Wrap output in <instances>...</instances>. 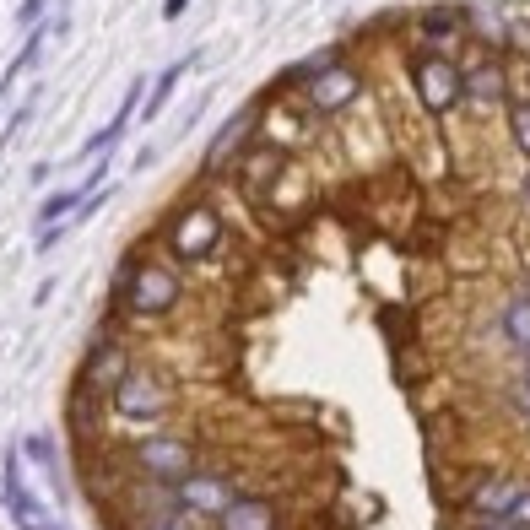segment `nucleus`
<instances>
[{
	"label": "nucleus",
	"instance_id": "obj_13",
	"mask_svg": "<svg viewBox=\"0 0 530 530\" xmlns=\"http://www.w3.org/2000/svg\"><path fill=\"white\" fill-rule=\"evenodd\" d=\"M87 195H92V190H87L82 179H76V184H65V190H55V195H44V206L33 211V228H49V222H65L76 206L87 201Z\"/></svg>",
	"mask_w": 530,
	"mask_h": 530
},
{
	"label": "nucleus",
	"instance_id": "obj_21",
	"mask_svg": "<svg viewBox=\"0 0 530 530\" xmlns=\"http://www.w3.org/2000/svg\"><path fill=\"white\" fill-rule=\"evenodd\" d=\"M525 44H530V28H525Z\"/></svg>",
	"mask_w": 530,
	"mask_h": 530
},
{
	"label": "nucleus",
	"instance_id": "obj_22",
	"mask_svg": "<svg viewBox=\"0 0 530 530\" xmlns=\"http://www.w3.org/2000/svg\"><path fill=\"white\" fill-rule=\"evenodd\" d=\"M525 428H530V417H525Z\"/></svg>",
	"mask_w": 530,
	"mask_h": 530
},
{
	"label": "nucleus",
	"instance_id": "obj_17",
	"mask_svg": "<svg viewBox=\"0 0 530 530\" xmlns=\"http://www.w3.org/2000/svg\"><path fill=\"white\" fill-rule=\"evenodd\" d=\"M509 520L520 525V530H530V482L520 487V498H514V509H509Z\"/></svg>",
	"mask_w": 530,
	"mask_h": 530
},
{
	"label": "nucleus",
	"instance_id": "obj_15",
	"mask_svg": "<svg viewBox=\"0 0 530 530\" xmlns=\"http://www.w3.org/2000/svg\"><path fill=\"white\" fill-rule=\"evenodd\" d=\"M33 114H38V87L28 92V98H22L17 103V109H11V119H6V130H0V147H11V141H17L22 136V130H28L33 125Z\"/></svg>",
	"mask_w": 530,
	"mask_h": 530
},
{
	"label": "nucleus",
	"instance_id": "obj_1",
	"mask_svg": "<svg viewBox=\"0 0 530 530\" xmlns=\"http://www.w3.org/2000/svg\"><path fill=\"white\" fill-rule=\"evenodd\" d=\"M184 265H174L157 244V233L136 238V244L119 255L114 287H109V320L125 330V336H141V330H163L184 314Z\"/></svg>",
	"mask_w": 530,
	"mask_h": 530
},
{
	"label": "nucleus",
	"instance_id": "obj_19",
	"mask_svg": "<svg viewBox=\"0 0 530 530\" xmlns=\"http://www.w3.org/2000/svg\"><path fill=\"white\" fill-rule=\"evenodd\" d=\"M49 174H55V163H49V157H38V163L28 168V179H33V184H44Z\"/></svg>",
	"mask_w": 530,
	"mask_h": 530
},
{
	"label": "nucleus",
	"instance_id": "obj_6",
	"mask_svg": "<svg viewBox=\"0 0 530 530\" xmlns=\"http://www.w3.org/2000/svg\"><path fill=\"white\" fill-rule=\"evenodd\" d=\"M174 498H179V509H190L201 525H211L222 509L238 498V487H233V476L222 471V466H211V460H201L184 482H174Z\"/></svg>",
	"mask_w": 530,
	"mask_h": 530
},
{
	"label": "nucleus",
	"instance_id": "obj_11",
	"mask_svg": "<svg viewBox=\"0 0 530 530\" xmlns=\"http://www.w3.org/2000/svg\"><path fill=\"white\" fill-rule=\"evenodd\" d=\"M466 22H471V38L487 49V55H503V49L514 44V22L503 6H487V0H476V6H466Z\"/></svg>",
	"mask_w": 530,
	"mask_h": 530
},
{
	"label": "nucleus",
	"instance_id": "obj_5",
	"mask_svg": "<svg viewBox=\"0 0 530 530\" xmlns=\"http://www.w3.org/2000/svg\"><path fill=\"white\" fill-rule=\"evenodd\" d=\"M357 98H363V71H357L352 60L325 65V71L298 92V103H303V109H309L314 119H336V114H347Z\"/></svg>",
	"mask_w": 530,
	"mask_h": 530
},
{
	"label": "nucleus",
	"instance_id": "obj_12",
	"mask_svg": "<svg viewBox=\"0 0 530 530\" xmlns=\"http://www.w3.org/2000/svg\"><path fill=\"white\" fill-rule=\"evenodd\" d=\"M195 60H201V55H179V60H168L163 71L152 76V87H147V103H141V114H136V119H147V125H152V119L163 114L168 103H174V92H179V82H184V76H190V65H195Z\"/></svg>",
	"mask_w": 530,
	"mask_h": 530
},
{
	"label": "nucleus",
	"instance_id": "obj_20",
	"mask_svg": "<svg viewBox=\"0 0 530 530\" xmlns=\"http://www.w3.org/2000/svg\"><path fill=\"white\" fill-rule=\"evenodd\" d=\"M6 98H11V92H0V103H6Z\"/></svg>",
	"mask_w": 530,
	"mask_h": 530
},
{
	"label": "nucleus",
	"instance_id": "obj_18",
	"mask_svg": "<svg viewBox=\"0 0 530 530\" xmlns=\"http://www.w3.org/2000/svg\"><path fill=\"white\" fill-rule=\"evenodd\" d=\"M190 11V0H163V22H179Z\"/></svg>",
	"mask_w": 530,
	"mask_h": 530
},
{
	"label": "nucleus",
	"instance_id": "obj_14",
	"mask_svg": "<svg viewBox=\"0 0 530 530\" xmlns=\"http://www.w3.org/2000/svg\"><path fill=\"white\" fill-rule=\"evenodd\" d=\"M503 119H509V141L514 152L530 163V92H514L509 103H503Z\"/></svg>",
	"mask_w": 530,
	"mask_h": 530
},
{
	"label": "nucleus",
	"instance_id": "obj_7",
	"mask_svg": "<svg viewBox=\"0 0 530 530\" xmlns=\"http://www.w3.org/2000/svg\"><path fill=\"white\" fill-rule=\"evenodd\" d=\"M255 130H260V103H244L238 114L222 119V130L211 136V147L201 152V179H217V174H228V163L238 152L255 141Z\"/></svg>",
	"mask_w": 530,
	"mask_h": 530
},
{
	"label": "nucleus",
	"instance_id": "obj_9",
	"mask_svg": "<svg viewBox=\"0 0 530 530\" xmlns=\"http://www.w3.org/2000/svg\"><path fill=\"white\" fill-rule=\"evenodd\" d=\"M498 336H503V347H509L514 363L530 352V276H520V282L498 298Z\"/></svg>",
	"mask_w": 530,
	"mask_h": 530
},
{
	"label": "nucleus",
	"instance_id": "obj_3",
	"mask_svg": "<svg viewBox=\"0 0 530 530\" xmlns=\"http://www.w3.org/2000/svg\"><path fill=\"white\" fill-rule=\"evenodd\" d=\"M179 379L168 374L163 363H130V374L109 390V422H119V428H163V422L179 417Z\"/></svg>",
	"mask_w": 530,
	"mask_h": 530
},
{
	"label": "nucleus",
	"instance_id": "obj_16",
	"mask_svg": "<svg viewBox=\"0 0 530 530\" xmlns=\"http://www.w3.org/2000/svg\"><path fill=\"white\" fill-rule=\"evenodd\" d=\"M49 6H55V0H22L17 6V28H38V22H49Z\"/></svg>",
	"mask_w": 530,
	"mask_h": 530
},
{
	"label": "nucleus",
	"instance_id": "obj_8",
	"mask_svg": "<svg viewBox=\"0 0 530 530\" xmlns=\"http://www.w3.org/2000/svg\"><path fill=\"white\" fill-rule=\"evenodd\" d=\"M460 76H466V103H476V109H503V103L514 98L509 87V65H503V55H476L460 65Z\"/></svg>",
	"mask_w": 530,
	"mask_h": 530
},
{
	"label": "nucleus",
	"instance_id": "obj_10",
	"mask_svg": "<svg viewBox=\"0 0 530 530\" xmlns=\"http://www.w3.org/2000/svg\"><path fill=\"white\" fill-rule=\"evenodd\" d=\"M417 33H422V44H433V49H449V44H460V38H471L466 0H439V6H422L417 11Z\"/></svg>",
	"mask_w": 530,
	"mask_h": 530
},
{
	"label": "nucleus",
	"instance_id": "obj_4",
	"mask_svg": "<svg viewBox=\"0 0 530 530\" xmlns=\"http://www.w3.org/2000/svg\"><path fill=\"white\" fill-rule=\"evenodd\" d=\"M406 76H412V92L422 103V114L444 119L466 103V76H460V60L449 49H433V44H417L406 55Z\"/></svg>",
	"mask_w": 530,
	"mask_h": 530
},
{
	"label": "nucleus",
	"instance_id": "obj_2",
	"mask_svg": "<svg viewBox=\"0 0 530 530\" xmlns=\"http://www.w3.org/2000/svg\"><path fill=\"white\" fill-rule=\"evenodd\" d=\"M157 244H163V255L184 265V271H195V265H211L217 260V249L228 244V217H222L217 201H206V195H184L157 217Z\"/></svg>",
	"mask_w": 530,
	"mask_h": 530
}]
</instances>
